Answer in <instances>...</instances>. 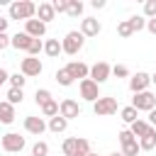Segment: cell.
<instances>
[{"label": "cell", "instance_id": "cell-43", "mask_svg": "<svg viewBox=\"0 0 156 156\" xmlns=\"http://www.w3.org/2000/svg\"><path fill=\"white\" fill-rule=\"evenodd\" d=\"M90 5H93V7H95V10H102V7H105V0H93V2H90Z\"/></svg>", "mask_w": 156, "mask_h": 156}, {"label": "cell", "instance_id": "cell-23", "mask_svg": "<svg viewBox=\"0 0 156 156\" xmlns=\"http://www.w3.org/2000/svg\"><path fill=\"white\" fill-rule=\"evenodd\" d=\"M66 15H68V17H80V15H83V2H80V0H68Z\"/></svg>", "mask_w": 156, "mask_h": 156}, {"label": "cell", "instance_id": "cell-3", "mask_svg": "<svg viewBox=\"0 0 156 156\" xmlns=\"http://www.w3.org/2000/svg\"><path fill=\"white\" fill-rule=\"evenodd\" d=\"M132 107L136 110V112H151L154 107H156V95L154 93H149V90H144V93H134V98H132Z\"/></svg>", "mask_w": 156, "mask_h": 156}, {"label": "cell", "instance_id": "cell-38", "mask_svg": "<svg viewBox=\"0 0 156 156\" xmlns=\"http://www.w3.org/2000/svg\"><path fill=\"white\" fill-rule=\"evenodd\" d=\"M51 7H54V12H66L68 10V0H54Z\"/></svg>", "mask_w": 156, "mask_h": 156}, {"label": "cell", "instance_id": "cell-32", "mask_svg": "<svg viewBox=\"0 0 156 156\" xmlns=\"http://www.w3.org/2000/svg\"><path fill=\"white\" fill-rule=\"evenodd\" d=\"M117 34H119V37H122V39H127V37H132V34H134V32H132V27H129V22H127V20H124V22H119V24H117Z\"/></svg>", "mask_w": 156, "mask_h": 156}, {"label": "cell", "instance_id": "cell-6", "mask_svg": "<svg viewBox=\"0 0 156 156\" xmlns=\"http://www.w3.org/2000/svg\"><path fill=\"white\" fill-rule=\"evenodd\" d=\"M20 71H22L24 78H34V76H39V73L44 71V66H41V61H39L37 56H27V58H22Z\"/></svg>", "mask_w": 156, "mask_h": 156}, {"label": "cell", "instance_id": "cell-19", "mask_svg": "<svg viewBox=\"0 0 156 156\" xmlns=\"http://www.w3.org/2000/svg\"><path fill=\"white\" fill-rule=\"evenodd\" d=\"M66 127H68V119H63L61 115L51 117V119H49V124H46V129H51L54 134H61V132H66Z\"/></svg>", "mask_w": 156, "mask_h": 156}, {"label": "cell", "instance_id": "cell-25", "mask_svg": "<svg viewBox=\"0 0 156 156\" xmlns=\"http://www.w3.org/2000/svg\"><path fill=\"white\" fill-rule=\"evenodd\" d=\"M22 100H24L22 88H10V90H7V102H10V105H17V102H22Z\"/></svg>", "mask_w": 156, "mask_h": 156}, {"label": "cell", "instance_id": "cell-31", "mask_svg": "<svg viewBox=\"0 0 156 156\" xmlns=\"http://www.w3.org/2000/svg\"><path fill=\"white\" fill-rule=\"evenodd\" d=\"M46 154H49V144L46 141H37L32 146V156H46Z\"/></svg>", "mask_w": 156, "mask_h": 156}, {"label": "cell", "instance_id": "cell-35", "mask_svg": "<svg viewBox=\"0 0 156 156\" xmlns=\"http://www.w3.org/2000/svg\"><path fill=\"white\" fill-rule=\"evenodd\" d=\"M112 76H117V78H127V76H129V68H127L124 63H117V66H112Z\"/></svg>", "mask_w": 156, "mask_h": 156}, {"label": "cell", "instance_id": "cell-8", "mask_svg": "<svg viewBox=\"0 0 156 156\" xmlns=\"http://www.w3.org/2000/svg\"><path fill=\"white\" fill-rule=\"evenodd\" d=\"M78 88H80V98H83V100H88V102H95V100L100 98V85H98V83H93L90 78H83Z\"/></svg>", "mask_w": 156, "mask_h": 156}, {"label": "cell", "instance_id": "cell-30", "mask_svg": "<svg viewBox=\"0 0 156 156\" xmlns=\"http://www.w3.org/2000/svg\"><path fill=\"white\" fill-rule=\"evenodd\" d=\"M139 151H141V149H139V141H136V139L122 146V156H136Z\"/></svg>", "mask_w": 156, "mask_h": 156}, {"label": "cell", "instance_id": "cell-1", "mask_svg": "<svg viewBox=\"0 0 156 156\" xmlns=\"http://www.w3.org/2000/svg\"><path fill=\"white\" fill-rule=\"evenodd\" d=\"M37 15V5L32 0H17L10 5V20H34Z\"/></svg>", "mask_w": 156, "mask_h": 156}, {"label": "cell", "instance_id": "cell-44", "mask_svg": "<svg viewBox=\"0 0 156 156\" xmlns=\"http://www.w3.org/2000/svg\"><path fill=\"white\" fill-rule=\"evenodd\" d=\"M7 22H10V20H2V17H0V34L7 29Z\"/></svg>", "mask_w": 156, "mask_h": 156}, {"label": "cell", "instance_id": "cell-45", "mask_svg": "<svg viewBox=\"0 0 156 156\" xmlns=\"http://www.w3.org/2000/svg\"><path fill=\"white\" fill-rule=\"evenodd\" d=\"M110 156H122V151H115V154H110Z\"/></svg>", "mask_w": 156, "mask_h": 156}, {"label": "cell", "instance_id": "cell-15", "mask_svg": "<svg viewBox=\"0 0 156 156\" xmlns=\"http://www.w3.org/2000/svg\"><path fill=\"white\" fill-rule=\"evenodd\" d=\"M136 141H139V149H141V151H151V149L156 146V127H149L146 134L139 136Z\"/></svg>", "mask_w": 156, "mask_h": 156}, {"label": "cell", "instance_id": "cell-11", "mask_svg": "<svg viewBox=\"0 0 156 156\" xmlns=\"http://www.w3.org/2000/svg\"><path fill=\"white\" fill-rule=\"evenodd\" d=\"M24 129H27L29 134L39 136V134L46 132V122H44L41 117H37V115H29V117H24Z\"/></svg>", "mask_w": 156, "mask_h": 156}, {"label": "cell", "instance_id": "cell-2", "mask_svg": "<svg viewBox=\"0 0 156 156\" xmlns=\"http://www.w3.org/2000/svg\"><path fill=\"white\" fill-rule=\"evenodd\" d=\"M83 44H85V37L73 29V32H68V34L61 39V51L68 54V56H76V54L83 49Z\"/></svg>", "mask_w": 156, "mask_h": 156}, {"label": "cell", "instance_id": "cell-4", "mask_svg": "<svg viewBox=\"0 0 156 156\" xmlns=\"http://www.w3.org/2000/svg\"><path fill=\"white\" fill-rule=\"evenodd\" d=\"M93 112L98 115V117H110V115H115L117 112V100L115 98H98L95 102H93Z\"/></svg>", "mask_w": 156, "mask_h": 156}, {"label": "cell", "instance_id": "cell-33", "mask_svg": "<svg viewBox=\"0 0 156 156\" xmlns=\"http://www.w3.org/2000/svg\"><path fill=\"white\" fill-rule=\"evenodd\" d=\"M39 51H44V41H41V39H32V44H29L27 54H29V56H37Z\"/></svg>", "mask_w": 156, "mask_h": 156}, {"label": "cell", "instance_id": "cell-9", "mask_svg": "<svg viewBox=\"0 0 156 156\" xmlns=\"http://www.w3.org/2000/svg\"><path fill=\"white\" fill-rule=\"evenodd\" d=\"M58 115H61L63 119H76V117L80 115V105H78L73 98H66V100L58 102Z\"/></svg>", "mask_w": 156, "mask_h": 156}, {"label": "cell", "instance_id": "cell-46", "mask_svg": "<svg viewBox=\"0 0 156 156\" xmlns=\"http://www.w3.org/2000/svg\"><path fill=\"white\" fill-rule=\"evenodd\" d=\"M151 83H156V73H154V76H151Z\"/></svg>", "mask_w": 156, "mask_h": 156}, {"label": "cell", "instance_id": "cell-18", "mask_svg": "<svg viewBox=\"0 0 156 156\" xmlns=\"http://www.w3.org/2000/svg\"><path fill=\"white\" fill-rule=\"evenodd\" d=\"M0 122L2 124H12L15 122V105H10L7 100L0 102Z\"/></svg>", "mask_w": 156, "mask_h": 156}, {"label": "cell", "instance_id": "cell-48", "mask_svg": "<svg viewBox=\"0 0 156 156\" xmlns=\"http://www.w3.org/2000/svg\"><path fill=\"white\" fill-rule=\"evenodd\" d=\"M88 156H98V154H88Z\"/></svg>", "mask_w": 156, "mask_h": 156}, {"label": "cell", "instance_id": "cell-28", "mask_svg": "<svg viewBox=\"0 0 156 156\" xmlns=\"http://www.w3.org/2000/svg\"><path fill=\"white\" fill-rule=\"evenodd\" d=\"M61 149H63V154H66V156H73V154H76V149H78V136H71V139H66Z\"/></svg>", "mask_w": 156, "mask_h": 156}, {"label": "cell", "instance_id": "cell-24", "mask_svg": "<svg viewBox=\"0 0 156 156\" xmlns=\"http://www.w3.org/2000/svg\"><path fill=\"white\" fill-rule=\"evenodd\" d=\"M41 115L49 117V119L56 117V115H58V102H56V100H49L46 105H41Z\"/></svg>", "mask_w": 156, "mask_h": 156}, {"label": "cell", "instance_id": "cell-20", "mask_svg": "<svg viewBox=\"0 0 156 156\" xmlns=\"http://www.w3.org/2000/svg\"><path fill=\"white\" fill-rule=\"evenodd\" d=\"M44 54L51 56V58H56V56L61 54V41H58V39H46V41H44Z\"/></svg>", "mask_w": 156, "mask_h": 156}, {"label": "cell", "instance_id": "cell-34", "mask_svg": "<svg viewBox=\"0 0 156 156\" xmlns=\"http://www.w3.org/2000/svg\"><path fill=\"white\" fill-rule=\"evenodd\" d=\"M24 80H27V78H24L22 73H12V76H10V88H24Z\"/></svg>", "mask_w": 156, "mask_h": 156}, {"label": "cell", "instance_id": "cell-42", "mask_svg": "<svg viewBox=\"0 0 156 156\" xmlns=\"http://www.w3.org/2000/svg\"><path fill=\"white\" fill-rule=\"evenodd\" d=\"M7 80H10V73H7L5 68H0V85H2V83H7Z\"/></svg>", "mask_w": 156, "mask_h": 156}, {"label": "cell", "instance_id": "cell-16", "mask_svg": "<svg viewBox=\"0 0 156 156\" xmlns=\"http://www.w3.org/2000/svg\"><path fill=\"white\" fill-rule=\"evenodd\" d=\"M29 44H32V37L29 34H24V32H17L15 37H10V46H15L17 51L22 49V51H27L29 49Z\"/></svg>", "mask_w": 156, "mask_h": 156}, {"label": "cell", "instance_id": "cell-5", "mask_svg": "<svg viewBox=\"0 0 156 156\" xmlns=\"http://www.w3.org/2000/svg\"><path fill=\"white\" fill-rule=\"evenodd\" d=\"M0 144H2V149H5L7 154H20V151L24 149V136H20L17 132H7Z\"/></svg>", "mask_w": 156, "mask_h": 156}, {"label": "cell", "instance_id": "cell-17", "mask_svg": "<svg viewBox=\"0 0 156 156\" xmlns=\"http://www.w3.org/2000/svg\"><path fill=\"white\" fill-rule=\"evenodd\" d=\"M37 15H39V22H44V24H46V22H51V20H54V15H56V12H54L51 2H39V5H37Z\"/></svg>", "mask_w": 156, "mask_h": 156}, {"label": "cell", "instance_id": "cell-26", "mask_svg": "<svg viewBox=\"0 0 156 156\" xmlns=\"http://www.w3.org/2000/svg\"><path fill=\"white\" fill-rule=\"evenodd\" d=\"M34 100H37V105L41 107V105H46V102H49V100H54V98H51V93H49L46 88H39V90L34 93Z\"/></svg>", "mask_w": 156, "mask_h": 156}, {"label": "cell", "instance_id": "cell-29", "mask_svg": "<svg viewBox=\"0 0 156 156\" xmlns=\"http://www.w3.org/2000/svg\"><path fill=\"white\" fill-rule=\"evenodd\" d=\"M127 22H129V27H132V32H141V29L146 27V20H144V17H139V15H134V17H129Z\"/></svg>", "mask_w": 156, "mask_h": 156}, {"label": "cell", "instance_id": "cell-12", "mask_svg": "<svg viewBox=\"0 0 156 156\" xmlns=\"http://www.w3.org/2000/svg\"><path fill=\"white\" fill-rule=\"evenodd\" d=\"M24 34H29L32 39H39V37L46 34V24L39 22V20H27L24 22Z\"/></svg>", "mask_w": 156, "mask_h": 156}, {"label": "cell", "instance_id": "cell-27", "mask_svg": "<svg viewBox=\"0 0 156 156\" xmlns=\"http://www.w3.org/2000/svg\"><path fill=\"white\" fill-rule=\"evenodd\" d=\"M119 115H122V119H124L127 124H132V122H136V119H139V117H136L139 112H136L132 105H129V107H122V112H119Z\"/></svg>", "mask_w": 156, "mask_h": 156}, {"label": "cell", "instance_id": "cell-10", "mask_svg": "<svg viewBox=\"0 0 156 156\" xmlns=\"http://www.w3.org/2000/svg\"><path fill=\"white\" fill-rule=\"evenodd\" d=\"M149 83H151V76L144 73V71H139V73H134V76L129 78V90H132V93H144V90L149 88Z\"/></svg>", "mask_w": 156, "mask_h": 156}, {"label": "cell", "instance_id": "cell-36", "mask_svg": "<svg viewBox=\"0 0 156 156\" xmlns=\"http://www.w3.org/2000/svg\"><path fill=\"white\" fill-rule=\"evenodd\" d=\"M144 15L151 20V17H156V0H146L144 2Z\"/></svg>", "mask_w": 156, "mask_h": 156}, {"label": "cell", "instance_id": "cell-39", "mask_svg": "<svg viewBox=\"0 0 156 156\" xmlns=\"http://www.w3.org/2000/svg\"><path fill=\"white\" fill-rule=\"evenodd\" d=\"M7 46H10V37L2 32V34H0V51H2V49H7Z\"/></svg>", "mask_w": 156, "mask_h": 156}, {"label": "cell", "instance_id": "cell-37", "mask_svg": "<svg viewBox=\"0 0 156 156\" xmlns=\"http://www.w3.org/2000/svg\"><path fill=\"white\" fill-rule=\"evenodd\" d=\"M117 139H119V144L124 146V144H129V141H134V136H132V132L129 129H122L119 134H117Z\"/></svg>", "mask_w": 156, "mask_h": 156}, {"label": "cell", "instance_id": "cell-14", "mask_svg": "<svg viewBox=\"0 0 156 156\" xmlns=\"http://www.w3.org/2000/svg\"><path fill=\"white\" fill-rule=\"evenodd\" d=\"M66 71L71 73V78H73V80H76V78H80V80H83V78H88V76H90V68H88L83 61H71V63L66 66Z\"/></svg>", "mask_w": 156, "mask_h": 156}, {"label": "cell", "instance_id": "cell-22", "mask_svg": "<svg viewBox=\"0 0 156 156\" xmlns=\"http://www.w3.org/2000/svg\"><path fill=\"white\" fill-rule=\"evenodd\" d=\"M54 78H56V83H58V85H63V88H68V85H73V78H71V73H68L66 68H58Z\"/></svg>", "mask_w": 156, "mask_h": 156}, {"label": "cell", "instance_id": "cell-40", "mask_svg": "<svg viewBox=\"0 0 156 156\" xmlns=\"http://www.w3.org/2000/svg\"><path fill=\"white\" fill-rule=\"evenodd\" d=\"M146 29H149L151 34H156V17H151V20H146Z\"/></svg>", "mask_w": 156, "mask_h": 156}, {"label": "cell", "instance_id": "cell-21", "mask_svg": "<svg viewBox=\"0 0 156 156\" xmlns=\"http://www.w3.org/2000/svg\"><path fill=\"white\" fill-rule=\"evenodd\" d=\"M146 129H149V122H146V119H136V122H132V124H129V132H132V136H134V139L144 136V134H146Z\"/></svg>", "mask_w": 156, "mask_h": 156}, {"label": "cell", "instance_id": "cell-13", "mask_svg": "<svg viewBox=\"0 0 156 156\" xmlns=\"http://www.w3.org/2000/svg\"><path fill=\"white\" fill-rule=\"evenodd\" d=\"M100 29H102V27H100V22H98L95 17H85V20L80 22V34H83V37H98Z\"/></svg>", "mask_w": 156, "mask_h": 156}, {"label": "cell", "instance_id": "cell-47", "mask_svg": "<svg viewBox=\"0 0 156 156\" xmlns=\"http://www.w3.org/2000/svg\"><path fill=\"white\" fill-rule=\"evenodd\" d=\"M73 156H88V154H73Z\"/></svg>", "mask_w": 156, "mask_h": 156}, {"label": "cell", "instance_id": "cell-7", "mask_svg": "<svg viewBox=\"0 0 156 156\" xmlns=\"http://www.w3.org/2000/svg\"><path fill=\"white\" fill-rule=\"evenodd\" d=\"M110 76H112V66H110L107 61H98L95 66H90V80H93V83L100 85V83H105Z\"/></svg>", "mask_w": 156, "mask_h": 156}, {"label": "cell", "instance_id": "cell-41", "mask_svg": "<svg viewBox=\"0 0 156 156\" xmlns=\"http://www.w3.org/2000/svg\"><path fill=\"white\" fill-rule=\"evenodd\" d=\"M149 127H156V107L149 112Z\"/></svg>", "mask_w": 156, "mask_h": 156}]
</instances>
